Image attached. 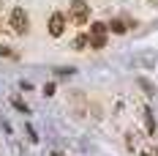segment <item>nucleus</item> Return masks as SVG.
Returning <instances> with one entry per match:
<instances>
[{"instance_id":"1","label":"nucleus","mask_w":158,"mask_h":156,"mask_svg":"<svg viewBox=\"0 0 158 156\" xmlns=\"http://www.w3.org/2000/svg\"><path fill=\"white\" fill-rule=\"evenodd\" d=\"M87 44L93 49H104V44H106V25H104V22H93V25H90Z\"/></svg>"},{"instance_id":"2","label":"nucleus","mask_w":158,"mask_h":156,"mask_svg":"<svg viewBox=\"0 0 158 156\" xmlns=\"http://www.w3.org/2000/svg\"><path fill=\"white\" fill-rule=\"evenodd\" d=\"M68 16H71L74 22H79V25H85V22H87V16H90V6H87L85 0H71Z\"/></svg>"},{"instance_id":"4","label":"nucleus","mask_w":158,"mask_h":156,"mask_svg":"<svg viewBox=\"0 0 158 156\" xmlns=\"http://www.w3.org/2000/svg\"><path fill=\"white\" fill-rule=\"evenodd\" d=\"M63 30H65V16L60 14V11H55V14L49 16V36H63Z\"/></svg>"},{"instance_id":"7","label":"nucleus","mask_w":158,"mask_h":156,"mask_svg":"<svg viewBox=\"0 0 158 156\" xmlns=\"http://www.w3.org/2000/svg\"><path fill=\"white\" fill-rule=\"evenodd\" d=\"M144 156H150V154H144Z\"/></svg>"},{"instance_id":"5","label":"nucleus","mask_w":158,"mask_h":156,"mask_svg":"<svg viewBox=\"0 0 158 156\" xmlns=\"http://www.w3.org/2000/svg\"><path fill=\"white\" fill-rule=\"evenodd\" d=\"M109 28H112L114 33H126V30H128V22H126V19H112Z\"/></svg>"},{"instance_id":"6","label":"nucleus","mask_w":158,"mask_h":156,"mask_svg":"<svg viewBox=\"0 0 158 156\" xmlns=\"http://www.w3.org/2000/svg\"><path fill=\"white\" fill-rule=\"evenodd\" d=\"M85 44H87V36H79L77 41H74V47H77V49H82V47H85Z\"/></svg>"},{"instance_id":"3","label":"nucleus","mask_w":158,"mask_h":156,"mask_svg":"<svg viewBox=\"0 0 158 156\" xmlns=\"http://www.w3.org/2000/svg\"><path fill=\"white\" fill-rule=\"evenodd\" d=\"M11 28H14L16 33H27L30 30V16H27V11L14 8V11H11Z\"/></svg>"}]
</instances>
